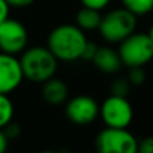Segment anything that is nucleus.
<instances>
[{
    "instance_id": "24",
    "label": "nucleus",
    "mask_w": 153,
    "mask_h": 153,
    "mask_svg": "<svg viewBox=\"0 0 153 153\" xmlns=\"http://www.w3.org/2000/svg\"><path fill=\"white\" fill-rule=\"evenodd\" d=\"M148 35H149V38H151V40H152V42H153V26L151 27V30H149Z\"/></svg>"
},
{
    "instance_id": "20",
    "label": "nucleus",
    "mask_w": 153,
    "mask_h": 153,
    "mask_svg": "<svg viewBox=\"0 0 153 153\" xmlns=\"http://www.w3.org/2000/svg\"><path fill=\"white\" fill-rule=\"evenodd\" d=\"M137 153H153V136L144 138L141 143H138Z\"/></svg>"
},
{
    "instance_id": "3",
    "label": "nucleus",
    "mask_w": 153,
    "mask_h": 153,
    "mask_svg": "<svg viewBox=\"0 0 153 153\" xmlns=\"http://www.w3.org/2000/svg\"><path fill=\"white\" fill-rule=\"evenodd\" d=\"M137 26V16L126 8H117L102 16L100 34L106 42L121 43L125 38L132 35Z\"/></svg>"
},
{
    "instance_id": "2",
    "label": "nucleus",
    "mask_w": 153,
    "mask_h": 153,
    "mask_svg": "<svg viewBox=\"0 0 153 153\" xmlns=\"http://www.w3.org/2000/svg\"><path fill=\"white\" fill-rule=\"evenodd\" d=\"M22 71L26 79L35 83H43L53 78L58 69V59L48 47L35 46L23 51L20 56Z\"/></svg>"
},
{
    "instance_id": "17",
    "label": "nucleus",
    "mask_w": 153,
    "mask_h": 153,
    "mask_svg": "<svg viewBox=\"0 0 153 153\" xmlns=\"http://www.w3.org/2000/svg\"><path fill=\"white\" fill-rule=\"evenodd\" d=\"M3 130H4L5 136L8 137V140H11V138H18L19 137V134H20V132H22V128H20L19 124L11 121L10 124H7L4 128H3Z\"/></svg>"
},
{
    "instance_id": "23",
    "label": "nucleus",
    "mask_w": 153,
    "mask_h": 153,
    "mask_svg": "<svg viewBox=\"0 0 153 153\" xmlns=\"http://www.w3.org/2000/svg\"><path fill=\"white\" fill-rule=\"evenodd\" d=\"M35 0H7V3L11 7H27V5L32 4Z\"/></svg>"
},
{
    "instance_id": "19",
    "label": "nucleus",
    "mask_w": 153,
    "mask_h": 153,
    "mask_svg": "<svg viewBox=\"0 0 153 153\" xmlns=\"http://www.w3.org/2000/svg\"><path fill=\"white\" fill-rule=\"evenodd\" d=\"M81 3L83 7H89L93 8V10L101 11L110 3V0H81Z\"/></svg>"
},
{
    "instance_id": "21",
    "label": "nucleus",
    "mask_w": 153,
    "mask_h": 153,
    "mask_svg": "<svg viewBox=\"0 0 153 153\" xmlns=\"http://www.w3.org/2000/svg\"><path fill=\"white\" fill-rule=\"evenodd\" d=\"M11 5L7 3V0H0V23L8 19V13H10Z\"/></svg>"
},
{
    "instance_id": "1",
    "label": "nucleus",
    "mask_w": 153,
    "mask_h": 153,
    "mask_svg": "<svg viewBox=\"0 0 153 153\" xmlns=\"http://www.w3.org/2000/svg\"><path fill=\"white\" fill-rule=\"evenodd\" d=\"M86 43L87 38L85 31L76 24H62L50 32L47 47L58 61L74 62L81 59Z\"/></svg>"
},
{
    "instance_id": "9",
    "label": "nucleus",
    "mask_w": 153,
    "mask_h": 153,
    "mask_svg": "<svg viewBox=\"0 0 153 153\" xmlns=\"http://www.w3.org/2000/svg\"><path fill=\"white\" fill-rule=\"evenodd\" d=\"M24 75L20 61L12 54L0 53V94H10L22 83Z\"/></svg>"
},
{
    "instance_id": "10",
    "label": "nucleus",
    "mask_w": 153,
    "mask_h": 153,
    "mask_svg": "<svg viewBox=\"0 0 153 153\" xmlns=\"http://www.w3.org/2000/svg\"><path fill=\"white\" fill-rule=\"evenodd\" d=\"M91 62L103 74H116L122 66L118 51L110 47H98Z\"/></svg>"
},
{
    "instance_id": "4",
    "label": "nucleus",
    "mask_w": 153,
    "mask_h": 153,
    "mask_svg": "<svg viewBox=\"0 0 153 153\" xmlns=\"http://www.w3.org/2000/svg\"><path fill=\"white\" fill-rule=\"evenodd\" d=\"M118 54L125 66L144 67L153 58V42L148 34L133 32L120 43Z\"/></svg>"
},
{
    "instance_id": "13",
    "label": "nucleus",
    "mask_w": 153,
    "mask_h": 153,
    "mask_svg": "<svg viewBox=\"0 0 153 153\" xmlns=\"http://www.w3.org/2000/svg\"><path fill=\"white\" fill-rule=\"evenodd\" d=\"M122 4L136 16L146 15L153 11V0H122Z\"/></svg>"
},
{
    "instance_id": "18",
    "label": "nucleus",
    "mask_w": 153,
    "mask_h": 153,
    "mask_svg": "<svg viewBox=\"0 0 153 153\" xmlns=\"http://www.w3.org/2000/svg\"><path fill=\"white\" fill-rule=\"evenodd\" d=\"M97 50H98V46L95 45L94 42H89V40H87L86 46H85V48H83V53H82L81 59L91 62L93 58H94V55H95V53H97Z\"/></svg>"
},
{
    "instance_id": "12",
    "label": "nucleus",
    "mask_w": 153,
    "mask_h": 153,
    "mask_svg": "<svg viewBox=\"0 0 153 153\" xmlns=\"http://www.w3.org/2000/svg\"><path fill=\"white\" fill-rule=\"evenodd\" d=\"M102 15L98 10H93L89 7H82L75 16L76 26L83 31H94L100 28Z\"/></svg>"
},
{
    "instance_id": "16",
    "label": "nucleus",
    "mask_w": 153,
    "mask_h": 153,
    "mask_svg": "<svg viewBox=\"0 0 153 153\" xmlns=\"http://www.w3.org/2000/svg\"><path fill=\"white\" fill-rule=\"evenodd\" d=\"M128 79H129L132 86H140L146 81V74L143 67H129Z\"/></svg>"
},
{
    "instance_id": "22",
    "label": "nucleus",
    "mask_w": 153,
    "mask_h": 153,
    "mask_svg": "<svg viewBox=\"0 0 153 153\" xmlns=\"http://www.w3.org/2000/svg\"><path fill=\"white\" fill-rule=\"evenodd\" d=\"M8 137L5 136L4 130L0 129V153H5L7 152V148H8Z\"/></svg>"
},
{
    "instance_id": "11",
    "label": "nucleus",
    "mask_w": 153,
    "mask_h": 153,
    "mask_svg": "<svg viewBox=\"0 0 153 153\" xmlns=\"http://www.w3.org/2000/svg\"><path fill=\"white\" fill-rule=\"evenodd\" d=\"M42 97L48 105L59 106L69 98V87L62 79L53 76L48 81L43 82Z\"/></svg>"
},
{
    "instance_id": "8",
    "label": "nucleus",
    "mask_w": 153,
    "mask_h": 153,
    "mask_svg": "<svg viewBox=\"0 0 153 153\" xmlns=\"http://www.w3.org/2000/svg\"><path fill=\"white\" fill-rule=\"evenodd\" d=\"M66 116L75 125H89L100 116V106L90 95H76L67 102Z\"/></svg>"
},
{
    "instance_id": "5",
    "label": "nucleus",
    "mask_w": 153,
    "mask_h": 153,
    "mask_svg": "<svg viewBox=\"0 0 153 153\" xmlns=\"http://www.w3.org/2000/svg\"><path fill=\"white\" fill-rule=\"evenodd\" d=\"M98 153H137L138 141L128 128H108L95 140Z\"/></svg>"
},
{
    "instance_id": "6",
    "label": "nucleus",
    "mask_w": 153,
    "mask_h": 153,
    "mask_svg": "<svg viewBox=\"0 0 153 153\" xmlns=\"http://www.w3.org/2000/svg\"><path fill=\"white\" fill-rule=\"evenodd\" d=\"M100 116L108 128H128L133 120V108L126 97L110 94L100 106Z\"/></svg>"
},
{
    "instance_id": "7",
    "label": "nucleus",
    "mask_w": 153,
    "mask_h": 153,
    "mask_svg": "<svg viewBox=\"0 0 153 153\" xmlns=\"http://www.w3.org/2000/svg\"><path fill=\"white\" fill-rule=\"evenodd\" d=\"M28 34L20 22L5 19L0 23V50L7 54H19L26 48Z\"/></svg>"
},
{
    "instance_id": "15",
    "label": "nucleus",
    "mask_w": 153,
    "mask_h": 153,
    "mask_svg": "<svg viewBox=\"0 0 153 153\" xmlns=\"http://www.w3.org/2000/svg\"><path fill=\"white\" fill-rule=\"evenodd\" d=\"M130 86H132V85H130V82L128 78H117L110 86L111 95L128 97V93H129Z\"/></svg>"
},
{
    "instance_id": "25",
    "label": "nucleus",
    "mask_w": 153,
    "mask_h": 153,
    "mask_svg": "<svg viewBox=\"0 0 153 153\" xmlns=\"http://www.w3.org/2000/svg\"><path fill=\"white\" fill-rule=\"evenodd\" d=\"M40 153H55V152H50V151H46V152H40Z\"/></svg>"
},
{
    "instance_id": "14",
    "label": "nucleus",
    "mask_w": 153,
    "mask_h": 153,
    "mask_svg": "<svg viewBox=\"0 0 153 153\" xmlns=\"http://www.w3.org/2000/svg\"><path fill=\"white\" fill-rule=\"evenodd\" d=\"M13 118V103L8 94H0V129L10 124Z\"/></svg>"
}]
</instances>
